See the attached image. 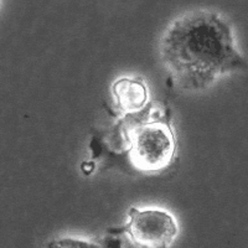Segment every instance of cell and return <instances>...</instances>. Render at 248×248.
<instances>
[{
  "label": "cell",
  "instance_id": "cell-2",
  "mask_svg": "<svg viewBox=\"0 0 248 248\" xmlns=\"http://www.w3.org/2000/svg\"><path fill=\"white\" fill-rule=\"evenodd\" d=\"M129 232L133 241L144 247L165 248L176 234V226L171 217L163 211L130 210Z\"/></svg>",
  "mask_w": 248,
  "mask_h": 248
},
{
  "label": "cell",
  "instance_id": "cell-1",
  "mask_svg": "<svg viewBox=\"0 0 248 248\" xmlns=\"http://www.w3.org/2000/svg\"><path fill=\"white\" fill-rule=\"evenodd\" d=\"M132 143V158L140 169L158 170L170 161L174 153V138L167 124L149 123L128 130Z\"/></svg>",
  "mask_w": 248,
  "mask_h": 248
},
{
  "label": "cell",
  "instance_id": "cell-3",
  "mask_svg": "<svg viewBox=\"0 0 248 248\" xmlns=\"http://www.w3.org/2000/svg\"><path fill=\"white\" fill-rule=\"evenodd\" d=\"M113 90L116 93L119 106L125 112H136L143 107L147 101V91L144 86L129 79H122L117 82Z\"/></svg>",
  "mask_w": 248,
  "mask_h": 248
},
{
  "label": "cell",
  "instance_id": "cell-4",
  "mask_svg": "<svg viewBox=\"0 0 248 248\" xmlns=\"http://www.w3.org/2000/svg\"><path fill=\"white\" fill-rule=\"evenodd\" d=\"M93 168H94V165H93L92 163H88V164H85V165L82 167V169L85 170L86 172H91V170H92Z\"/></svg>",
  "mask_w": 248,
  "mask_h": 248
}]
</instances>
